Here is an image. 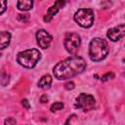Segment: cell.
<instances>
[{
    "label": "cell",
    "mask_w": 125,
    "mask_h": 125,
    "mask_svg": "<svg viewBox=\"0 0 125 125\" xmlns=\"http://www.w3.org/2000/svg\"><path fill=\"white\" fill-rule=\"evenodd\" d=\"M51 84H52V77H51V75L45 74V75H43L40 78V80L38 82V87L41 88V89H47V88H49L51 86Z\"/></svg>",
    "instance_id": "cell-12"
},
{
    "label": "cell",
    "mask_w": 125,
    "mask_h": 125,
    "mask_svg": "<svg viewBox=\"0 0 125 125\" xmlns=\"http://www.w3.org/2000/svg\"><path fill=\"white\" fill-rule=\"evenodd\" d=\"M5 124H16V120L14 118H9L5 120Z\"/></svg>",
    "instance_id": "cell-19"
},
{
    "label": "cell",
    "mask_w": 125,
    "mask_h": 125,
    "mask_svg": "<svg viewBox=\"0 0 125 125\" xmlns=\"http://www.w3.org/2000/svg\"><path fill=\"white\" fill-rule=\"evenodd\" d=\"M65 5V0H57L47 11L46 15L44 16V21L46 22H49L53 18L54 16Z\"/></svg>",
    "instance_id": "cell-9"
},
{
    "label": "cell",
    "mask_w": 125,
    "mask_h": 125,
    "mask_svg": "<svg viewBox=\"0 0 125 125\" xmlns=\"http://www.w3.org/2000/svg\"><path fill=\"white\" fill-rule=\"evenodd\" d=\"M109 52L107 42L100 37L94 38L90 42L89 46V57L94 62H100L104 60Z\"/></svg>",
    "instance_id": "cell-2"
},
{
    "label": "cell",
    "mask_w": 125,
    "mask_h": 125,
    "mask_svg": "<svg viewBox=\"0 0 125 125\" xmlns=\"http://www.w3.org/2000/svg\"><path fill=\"white\" fill-rule=\"evenodd\" d=\"M1 3H2V8H1V14H3L6 10V0H1Z\"/></svg>",
    "instance_id": "cell-18"
},
{
    "label": "cell",
    "mask_w": 125,
    "mask_h": 125,
    "mask_svg": "<svg viewBox=\"0 0 125 125\" xmlns=\"http://www.w3.org/2000/svg\"><path fill=\"white\" fill-rule=\"evenodd\" d=\"M95 104H96V102H95V99L92 95L81 93L76 98V102H75L74 106L76 108L83 109L84 111H88V110H91L94 108Z\"/></svg>",
    "instance_id": "cell-6"
},
{
    "label": "cell",
    "mask_w": 125,
    "mask_h": 125,
    "mask_svg": "<svg viewBox=\"0 0 125 125\" xmlns=\"http://www.w3.org/2000/svg\"><path fill=\"white\" fill-rule=\"evenodd\" d=\"M40 101H41L42 103H46V102L48 101V97H47L46 95H43V96L40 98Z\"/></svg>",
    "instance_id": "cell-20"
},
{
    "label": "cell",
    "mask_w": 125,
    "mask_h": 125,
    "mask_svg": "<svg viewBox=\"0 0 125 125\" xmlns=\"http://www.w3.org/2000/svg\"><path fill=\"white\" fill-rule=\"evenodd\" d=\"M106 36L110 41H113V42L120 40L122 37L125 36V23H122V24H119L112 28H109L107 30Z\"/></svg>",
    "instance_id": "cell-7"
},
{
    "label": "cell",
    "mask_w": 125,
    "mask_h": 125,
    "mask_svg": "<svg viewBox=\"0 0 125 125\" xmlns=\"http://www.w3.org/2000/svg\"><path fill=\"white\" fill-rule=\"evenodd\" d=\"M41 54L37 49H28L22 52H20L17 56V62L26 68H31L36 65L40 61Z\"/></svg>",
    "instance_id": "cell-3"
},
{
    "label": "cell",
    "mask_w": 125,
    "mask_h": 125,
    "mask_svg": "<svg viewBox=\"0 0 125 125\" xmlns=\"http://www.w3.org/2000/svg\"><path fill=\"white\" fill-rule=\"evenodd\" d=\"M85 68L86 62L84 59L78 56H73L58 62L54 66L53 72L56 78L60 80H65L83 72Z\"/></svg>",
    "instance_id": "cell-1"
},
{
    "label": "cell",
    "mask_w": 125,
    "mask_h": 125,
    "mask_svg": "<svg viewBox=\"0 0 125 125\" xmlns=\"http://www.w3.org/2000/svg\"><path fill=\"white\" fill-rule=\"evenodd\" d=\"M21 104H22V105H23L25 108H27V109L30 107V105H29V104H28V101H27L26 99H23V100L21 101Z\"/></svg>",
    "instance_id": "cell-17"
},
{
    "label": "cell",
    "mask_w": 125,
    "mask_h": 125,
    "mask_svg": "<svg viewBox=\"0 0 125 125\" xmlns=\"http://www.w3.org/2000/svg\"><path fill=\"white\" fill-rule=\"evenodd\" d=\"M17 7L21 11H29L33 7V0H18Z\"/></svg>",
    "instance_id": "cell-10"
},
{
    "label": "cell",
    "mask_w": 125,
    "mask_h": 125,
    "mask_svg": "<svg viewBox=\"0 0 125 125\" xmlns=\"http://www.w3.org/2000/svg\"><path fill=\"white\" fill-rule=\"evenodd\" d=\"M80 43H81L80 36L75 32L67 33L65 35L64 41H63V44H64L66 51L72 55H75L78 52L79 47H80Z\"/></svg>",
    "instance_id": "cell-5"
},
{
    "label": "cell",
    "mask_w": 125,
    "mask_h": 125,
    "mask_svg": "<svg viewBox=\"0 0 125 125\" xmlns=\"http://www.w3.org/2000/svg\"><path fill=\"white\" fill-rule=\"evenodd\" d=\"M28 18H29L28 15H19V16H18V19H19L20 21H27Z\"/></svg>",
    "instance_id": "cell-16"
},
{
    "label": "cell",
    "mask_w": 125,
    "mask_h": 125,
    "mask_svg": "<svg viewBox=\"0 0 125 125\" xmlns=\"http://www.w3.org/2000/svg\"><path fill=\"white\" fill-rule=\"evenodd\" d=\"M95 15L91 9H79L74 14V21L82 27H90L94 22Z\"/></svg>",
    "instance_id": "cell-4"
},
{
    "label": "cell",
    "mask_w": 125,
    "mask_h": 125,
    "mask_svg": "<svg viewBox=\"0 0 125 125\" xmlns=\"http://www.w3.org/2000/svg\"><path fill=\"white\" fill-rule=\"evenodd\" d=\"M110 77L113 78V77H114V74H113V73H106V74H104V76H102V80H103V81H105V80L109 79Z\"/></svg>",
    "instance_id": "cell-15"
},
{
    "label": "cell",
    "mask_w": 125,
    "mask_h": 125,
    "mask_svg": "<svg viewBox=\"0 0 125 125\" xmlns=\"http://www.w3.org/2000/svg\"><path fill=\"white\" fill-rule=\"evenodd\" d=\"M64 88H65L66 90H72V89L74 88V83H73L72 81H69V82H67V83L64 85Z\"/></svg>",
    "instance_id": "cell-14"
},
{
    "label": "cell",
    "mask_w": 125,
    "mask_h": 125,
    "mask_svg": "<svg viewBox=\"0 0 125 125\" xmlns=\"http://www.w3.org/2000/svg\"><path fill=\"white\" fill-rule=\"evenodd\" d=\"M11 41V34L8 31H1L0 33V48H6Z\"/></svg>",
    "instance_id": "cell-11"
},
{
    "label": "cell",
    "mask_w": 125,
    "mask_h": 125,
    "mask_svg": "<svg viewBox=\"0 0 125 125\" xmlns=\"http://www.w3.org/2000/svg\"><path fill=\"white\" fill-rule=\"evenodd\" d=\"M52 36L44 29H39L36 32V41L37 44L39 45V47H41L42 49H46L50 46L51 42H52Z\"/></svg>",
    "instance_id": "cell-8"
},
{
    "label": "cell",
    "mask_w": 125,
    "mask_h": 125,
    "mask_svg": "<svg viewBox=\"0 0 125 125\" xmlns=\"http://www.w3.org/2000/svg\"><path fill=\"white\" fill-rule=\"evenodd\" d=\"M63 108V104L61 103V102H57L55 104H53L51 105V111H58V110H61Z\"/></svg>",
    "instance_id": "cell-13"
}]
</instances>
